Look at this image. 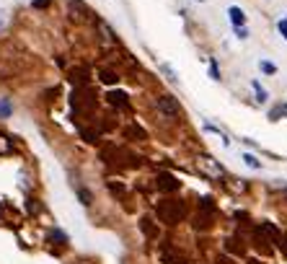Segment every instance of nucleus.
Here are the masks:
<instances>
[{
  "label": "nucleus",
  "mask_w": 287,
  "mask_h": 264,
  "mask_svg": "<svg viewBox=\"0 0 287 264\" xmlns=\"http://www.w3.org/2000/svg\"><path fill=\"white\" fill-rule=\"evenodd\" d=\"M158 218L163 220V223H169V225H176V223H181L184 218H186V207H184V202L179 200H163L160 205H158Z\"/></svg>",
  "instance_id": "obj_1"
},
{
  "label": "nucleus",
  "mask_w": 287,
  "mask_h": 264,
  "mask_svg": "<svg viewBox=\"0 0 287 264\" xmlns=\"http://www.w3.org/2000/svg\"><path fill=\"white\" fill-rule=\"evenodd\" d=\"M155 111H158L163 119L174 122V119L181 114V104H179V99H174V96H158V99H155Z\"/></svg>",
  "instance_id": "obj_2"
},
{
  "label": "nucleus",
  "mask_w": 287,
  "mask_h": 264,
  "mask_svg": "<svg viewBox=\"0 0 287 264\" xmlns=\"http://www.w3.org/2000/svg\"><path fill=\"white\" fill-rule=\"evenodd\" d=\"M197 169H199L202 174H207L210 179H220V176L225 174V171H223V166H220L212 156H204V153H202V156H197Z\"/></svg>",
  "instance_id": "obj_3"
},
{
  "label": "nucleus",
  "mask_w": 287,
  "mask_h": 264,
  "mask_svg": "<svg viewBox=\"0 0 287 264\" xmlns=\"http://www.w3.org/2000/svg\"><path fill=\"white\" fill-rule=\"evenodd\" d=\"M199 207H202V212L197 215V228H210L212 220H215V205H212V200L204 197L199 202Z\"/></svg>",
  "instance_id": "obj_4"
},
{
  "label": "nucleus",
  "mask_w": 287,
  "mask_h": 264,
  "mask_svg": "<svg viewBox=\"0 0 287 264\" xmlns=\"http://www.w3.org/2000/svg\"><path fill=\"white\" fill-rule=\"evenodd\" d=\"M91 99H93V96H91V88H88V86H75V91H73V104H75V106L91 109V106H93Z\"/></svg>",
  "instance_id": "obj_5"
},
{
  "label": "nucleus",
  "mask_w": 287,
  "mask_h": 264,
  "mask_svg": "<svg viewBox=\"0 0 287 264\" xmlns=\"http://www.w3.org/2000/svg\"><path fill=\"white\" fill-rule=\"evenodd\" d=\"M155 186H158L160 192H176V189H179V179L171 176V174H158Z\"/></svg>",
  "instance_id": "obj_6"
},
{
  "label": "nucleus",
  "mask_w": 287,
  "mask_h": 264,
  "mask_svg": "<svg viewBox=\"0 0 287 264\" xmlns=\"http://www.w3.org/2000/svg\"><path fill=\"white\" fill-rule=\"evenodd\" d=\"M67 8H70V18H73V21H78V23H83V21H86V16H91V13H88V8H86L83 3H80V0H73V3H70Z\"/></svg>",
  "instance_id": "obj_7"
},
{
  "label": "nucleus",
  "mask_w": 287,
  "mask_h": 264,
  "mask_svg": "<svg viewBox=\"0 0 287 264\" xmlns=\"http://www.w3.org/2000/svg\"><path fill=\"white\" fill-rule=\"evenodd\" d=\"M106 101H109L111 106H119V109H127V106H130V96H127L125 91H109V93H106Z\"/></svg>",
  "instance_id": "obj_8"
},
{
  "label": "nucleus",
  "mask_w": 287,
  "mask_h": 264,
  "mask_svg": "<svg viewBox=\"0 0 287 264\" xmlns=\"http://www.w3.org/2000/svg\"><path fill=\"white\" fill-rule=\"evenodd\" d=\"M99 23V31H101V39L106 42V44H116V34H114V29L106 23V21H96Z\"/></svg>",
  "instance_id": "obj_9"
},
{
  "label": "nucleus",
  "mask_w": 287,
  "mask_h": 264,
  "mask_svg": "<svg viewBox=\"0 0 287 264\" xmlns=\"http://www.w3.org/2000/svg\"><path fill=\"white\" fill-rule=\"evenodd\" d=\"M228 16H230V23H233V26H246V13H243V8L230 6V8H228Z\"/></svg>",
  "instance_id": "obj_10"
},
{
  "label": "nucleus",
  "mask_w": 287,
  "mask_h": 264,
  "mask_svg": "<svg viewBox=\"0 0 287 264\" xmlns=\"http://www.w3.org/2000/svg\"><path fill=\"white\" fill-rule=\"evenodd\" d=\"M158 70H160L163 75H166V81H169V83H179V75H176V70H174L169 62H160V65H158Z\"/></svg>",
  "instance_id": "obj_11"
},
{
  "label": "nucleus",
  "mask_w": 287,
  "mask_h": 264,
  "mask_svg": "<svg viewBox=\"0 0 287 264\" xmlns=\"http://www.w3.org/2000/svg\"><path fill=\"white\" fill-rule=\"evenodd\" d=\"M99 81L106 83V86H114L119 78H116V73H111V70H99Z\"/></svg>",
  "instance_id": "obj_12"
},
{
  "label": "nucleus",
  "mask_w": 287,
  "mask_h": 264,
  "mask_svg": "<svg viewBox=\"0 0 287 264\" xmlns=\"http://www.w3.org/2000/svg\"><path fill=\"white\" fill-rule=\"evenodd\" d=\"M251 88H254V96H256V101H259V104H264V101L269 99L267 88H261V83H259V81H254V83H251Z\"/></svg>",
  "instance_id": "obj_13"
},
{
  "label": "nucleus",
  "mask_w": 287,
  "mask_h": 264,
  "mask_svg": "<svg viewBox=\"0 0 287 264\" xmlns=\"http://www.w3.org/2000/svg\"><path fill=\"white\" fill-rule=\"evenodd\" d=\"M241 161H243L246 166H249V169H261V161H259L256 156H251V153H243V156H241Z\"/></svg>",
  "instance_id": "obj_14"
},
{
  "label": "nucleus",
  "mask_w": 287,
  "mask_h": 264,
  "mask_svg": "<svg viewBox=\"0 0 287 264\" xmlns=\"http://www.w3.org/2000/svg\"><path fill=\"white\" fill-rule=\"evenodd\" d=\"M11 114H13V106H11V101H8V99H0V117L8 119Z\"/></svg>",
  "instance_id": "obj_15"
},
{
  "label": "nucleus",
  "mask_w": 287,
  "mask_h": 264,
  "mask_svg": "<svg viewBox=\"0 0 287 264\" xmlns=\"http://www.w3.org/2000/svg\"><path fill=\"white\" fill-rule=\"evenodd\" d=\"M160 259H163V264H186V259L174 256V254H169V251H163V254H160Z\"/></svg>",
  "instance_id": "obj_16"
},
{
  "label": "nucleus",
  "mask_w": 287,
  "mask_h": 264,
  "mask_svg": "<svg viewBox=\"0 0 287 264\" xmlns=\"http://www.w3.org/2000/svg\"><path fill=\"white\" fill-rule=\"evenodd\" d=\"M284 114H287V104H279L277 109L269 111V119H279V117H284Z\"/></svg>",
  "instance_id": "obj_17"
},
{
  "label": "nucleus",
  "mask_w": 287,
  "mask_h": 264,
  "mask_svg": "<svg viewBox=\"0 0 287 264\" xmlns=\"http://www.w3.org/2000/svg\"><path fill=\"white\" fill-rule=\"evenodd\" d=\"M140 228H142V231H145V233H148L150 238H158V231H155L153 225H150V220H148V218H145V220L140 223Z\"/></svg>",
  "instance_id": "obj_18"
},
{
  "label": "nucleus",
  "mask_w": 287,
  "mask_h": 264,
  "mask_svg": "<svg viewBox=\"0 0 287 264\" xmlns=\"http://www.w3.org/2000/svg\"><path fill=\"white\" fill-rule=\"evenodd\" d=\"M259 67H261V73H267V75H274V73H277V65H274V62H267V60H261Z\"/></svg>",
  "instance_id": "obj_19"
},
{
  "label": "nucleus",
  "mask_w": 287,
  "mask_h": 264,
  "mask_svg": "<svg viewBox=\"0 0 287 264\" xmlns=\"http://www.w3.org/2000/svg\"><path fill=\"white\" fill-rule=\"evenodd\" d=\"M127 135H130V137H137V140H145V130L137 127V125H132V127L127 130Z\"/></svg>",
  "instance_id": "obj_20"
},
{
  "label": "nucleus",
  "mask_w": 287,
  "mask_h": 264,
  "mask_svg": "<svg viewBox=\"0 0 287 264\" xmlns=\"http://www.w3.org/2000/svg\"><path fill=\"white\" fill-rule=\"evenodd\" d=\"M210 78H212V81H220V67H218V60H210Z\"/></svg>",
  "instance_id": "obj_21"
},
{
  "label": "nucleus",
  "mask_w": 287,
  "mask_h": 264,
  "mask_svg": "<svg viewBox=\"0 0 287 264\" xmlns=\"http://www.w3.org/2000/svg\"><path fill=\"white\" fill-rule=\"evenodd\" d=\"M80 135H83L86 142H96L99 140V132H91V130H80Z\"/></svg>",
  "instance_id": "obj_22"
},
{
  "label": "nucleus",
  "mask_w": 287,
  "mask_h": 264,
  "mask_svg": "<svg viewBox=\"0 0 287 264\" xmlns=\"http://www.w3.org/2000/svg\"><path fill=\"white\" fill-rule=\"evenodd\" d=\"M233 29H235L238 39H246V36H249V29H246V26H233Z\"/></svg>",
  "instance_id": "obj_23"
},
{
  "label": "nucleus",
  "mask_w": 287,
  "mask_h": 264,
  "mask_svg": "<svg viewBox=\"0 0 287 264\" xmlns=\"http://www.w3.org/2000/svg\"><path fill=\"white\" fill-rule=\"evenodd\" d=\"M78 195H80V200H83V205H91V192H86V189H78Z\"/></svg>",
  "instance_id": "obj_24"
},
{
  "label": "nucleus",
  "mask_w": 287,
  "mask_h": 264,
  "mask_svg": "<svg viewBox=\"0 0 287 264\" xmlns=\"http://www.w3.org/2000/svg\"><path fill=\"white\" fill-rule=\"evenodd\" d=\"M50 3H52V0H31V6H34V8H47Z\"/></svg>",
  "instance_id": "obj_25"
},
{
  "label": "nucleus",
  "mask_w": 287,
  "mask_h": 264,
  "mask_svg": "<svg viewBox=\"0 0 287 264\" xmlns=\"http://www.w3.org/2000/svg\"><path fill=\"white\" fill-rule=\"evenodd\" d=\"M277 29H279V34H282L284 39H287V18H282V21L277 23Z\"/></svg>",
  "instance_id": "obj_26"
},
{
  "label": "nucleus",
  "mask_w": 287,
  "mask_h": 264,
  "mask_svg": "<svg viewBox=\"0 0 287 264\" xmlns=\"http://www.w3.org/2000/svg\"><path fill=\"white\" fill-rule=\"evenodd\" d=\"M3 23H6V13L0 11V29H3Z\"/></svg>",
  "instance_id": "obj_27"
},
{
  "label": "nucleus",
  "mask_w": 287,
  "mask_h": 264,
  "mask_svg": "<svg viewBox=\"0 0 287 264\" xmlns=\"http://www.w3.org/2000/svg\"><path fill=\"white\" fill-rule=\"evenodd\" d=\"M194 3H204V0H194Z\"/></svg>",
  "instance_id": "obj_28"
},
{
  "label": "nucleus",
  "mask_w": 287,
  "mask_h": 264,
  "mask_svg": "<svg viewBox=\"0 0 287 264\" xmlns=\"http://www.w3.org/2000/svg\"><path fill=\"white\" fill-rule=\"evenodd\" d=\"M284 241H287V236H284ZM284 249H287V246H284Z\"/></svg>",
  "instance_id": "obj_29"
}]
</instances>
